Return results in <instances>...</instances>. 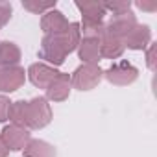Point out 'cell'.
Returning <instances> with one entry per match:
<instances>
[{"instance_id":"cell-1","label":"cell","mask_w":157,"mask_h":157,"mask_svg":"<svg viewBox=\"0 0 157 157\" xmlns=\"http://www.w3.org/2000/svg\"><path fill=\"white\" fill-rule=\"evenodd\" d=\"M80 41H82L80 24L78 22H68V26L63 32L43 37L41 48H39V59L46 61V65H50L54 68L61 67L65 63L67 56L72 54L74 50H78Z\"/></svg>"},{"instance_id":"cell-2","label":"cell","mask_w":157,"mask_h":157,"mask_svg":"<svg viewBox=\"0 0 157 157\" xmlns=\"http://www.w3.org/2000/svg\"><path fill=\"white\" fill-rule=\"evenodd\" d=\"M102 80H104V68L100 65L82 63L70 74L72 89H78V91H93L100 85Z\"/></svg>"},{"instance_id":"cell-3","label":"cell","mask_w":157,"mask_h":157,"mask_svg":"<svg viewBox=\"0 0 157 157\" xmlns=\"http://www.w3.org/2000/svg\"><path fill=\"white\" fill-rule=\"evenodd\" d=\"M139 68L129 61H117L107 70H104V80H107L111 85L117 87H128L137 82Z\"/></svg>"},{"instance_id":"cell-4","label":"cell","mask_w":157,"mask_h":157,"mask_svg":"<svg viewBox=\"0 0 157 157\" xmlns=\"http://www.w3.org/2000/svg\"><path fill=\"white\" fill-rule=\"evenodd\" d=\"M52 122V107L46 98L35 96L28 102V129H43Z\"/></svg>"},{"instance_id":"cell-5","label":"cell","mask_w":157,"mask_h":157,"mask_svg":"<svg viewBox=\"0 0 157 157\" xmlns=\"http://www.w3.org/2000/svg\"><path fill=\"white\" fill-rule=\"evenodd\" d=\"M137 17L133 11H128V13H122V15H111V19L105 22L104 26V32L102 33H107L111 37H117V39H122L137 26Z\"/></svg>"},{"instance_id":"cell-6","label":"cell","mask_w":157,"mask_h":157,"mask_svg":"<svg viewBox=\"0 0 157 157\" xmlns=\"http://www.w3.org/2000/svg\"><path fill=\"white\" fill-rule=\"evenodd\" d=\"M0 139L4 140V144L8 146L10 151H22L26 148V144L30 142L32 135L30 129L17 126V124H8L2 128V133H0Z\"/></svg>"},{"instance_id":"cell-7","label":"cell","mask_w":157,"mask_h":157,"mask_svg":"<svg viewBox=\"0 0 157 157\" xmlns=\"http://www.w3.org/2000/svg\"><path fill=\"white\" fill-rule=\"evenodd\" d=\"M26 82V70L21 65L0 68V93H15Z\"/></svg>"},{"instance_id":"cell-8","label":"cell","mask_w":157,"mask_h":157,"mask_svg":"<svg viewBox=\"0 0 157 157\" xmlns=\"http://www.w3.org/2000/svg\"><path fill=\"white\" fill-rule=\"evenodd\" d=\"M57 74H59L57 68H54V67H50V65H46V63H43V61L32 63V65L28 67V70H26V76L30 78L32 85L37 87V89H46V87L50 85V82L54 80Z\"/></svg>"},{"instance_id":"cell-9","label":"cell","mask_w":157,"mask_h":157,"mask_svg":"<svg viewBox=\"0 0 157 157\" xmlns=\"http://www.w3.org/2000/svg\"><path fill=\"white\" fill-rule=\"evenodd\" d=\"M72 91V83H70V74L67 72H59L54 80L50 82V85L44 89L46 93V100L48 102H65L70 96Z\"/></svg>"},{"instance_id":"cell-10","label":"cell","mask_w":157,"mask_h":157,"mask_svg":"<svg viewBox=\"0 0 157 157\" xmlns=\"http://www.w3.org/2000/svg\"><path fill=\"white\" fill-rule=\"evenodd\" d=\"M78 57L82 59V63L98 65L102 59L100 39L98 37H82L80 44H78Z\"/></svg>"},{"instance_id":"cell-11","label":"cell","mask_w":157,"mask_h":157,"mask_svg":"<svg viewBox=\"0 0 157 157\" xmlns=\"http://www.w3.org/2000/svg\"><path fill=\"white\" fill-rule=\"evenodd\" d=\"M150 43H151V30L148 24H137L124 37V48L129 50H146Z\"/></svg>"},{"instance_id":"cell-12","label":"cell","mask_w":157,"mask_h":157,"mask_svg":"<svg viewBox=\"0 0 157 157\" xmlns=\"http://www.w3.org/2000/svg\"><path fill=\"white\" fill-rule=\"evenodd\" d=\"M74 6L82 13V21L102 22L107 15V11L104 8V2H96V0H83V2H76Z\"/></svg>"},{"instance_id":"cell-13","label":"cell","mask_w":157,"mask_h":157,"mask_svg":"<svg viewBox=\"0 0 157 157\" xmlns=\"http://www.w3.org/2000/svg\"><path fill=\"white\" fill-rule=\"evenodd\" d=\"M68 26L67 17L59 11V10H50L41 17V30L44 32V35H52V33H59Z\"/></svg>"},{"instance_id":"cell-14","label":"cell","mask_w":157,"mask_h":157,"mask_svg":"<svg viewBox=\"0 0 157 157\" xmlns=\"http://www.w3.org/2000/svg\"><path fill=\"white\" fill-rule=\"evenodd\" d=\"M100 52H102V57L105 59H117L124 54V41L122 39H117V37H111L107 33H102L100 37Z\"/></svg>"},{"instance_id":"cell-15","label":"cell","mask_w":157,"mask_h":157,"mask_svg":"<svg viewBox=\"0 0 157 157\" xmlns=\"http://www.w3.org/2000/svg\"><path fill=\"white\" fill-rule=\"evenodd\" d=\"M24 157H57L56 148L41 139H30V142L26 144V148L22 150Z\"/></svg>"},{"instance_id":"cell-16","label":"cell","mask_w":157,"mask_h":157,"mask_svg":"<svg viewBox=\"0 0 157 157\" xmlns=\"http://www.w3.org/2000/svg\"><path fill=\"white\" fill-rule=\"evenodd\" d=\"M21 57H22V52L13 41H0V68L19 65Z\"/></svg>"},{"instance_id":"cell-17","label":"cell","mask_w":157,"mask_h":157,"mask_svg":"<svg viewBox=\"0 0 157 157\" xmlns=\"http://www.w3.org/2000/svg\"><path fill=\"white\" fill-rule=\"evenodd\" d=\"M10 120H11V124L22 126V128L28 129V102H26V100L11 102V107H10Z\"/></svg>"},{"instance_id":"cell-18","label":"cell","mask_w":157,"mask_h":157,"mask_svg":"<svg viewBox=\"0 0 157 157\" xmlns=\"http://www.w3.org/2000/svg\"><path fill=\"white\" fill-rule=\"evenodd\" d=\"M22 8L33 15H44L50 10H56V0L54 2H39V0H22Z\"/></svg>"},{"instance_id":"cell-19","label":"cell","mask_w":157,"mask_h":157,"mask_svg":"<svg viewBox=\"0 0 157 157\" xmlns=\"http://www.w3.org/2000/svg\"><path fill=\"white\" fill-rule=\"evenodd\" d=\"M104 8H105L107 13L122 15V13L131 11V2L129 0H113V2H104Z\"/></svg>"},{"instance_id":"cell-20","label":"cell","mask_w":157,"mask_h":157,"mask_svg":"<svg viewBox=\"0 0 157 157\" xmlns=\"http://www.w3.org/2000/svg\"><path fill=\"white\" fill-rule=\"evenodd\" d=\"M11 15H13L11 2H2V0H0V28H4L11 21Z\"/></svg>"},{"instance_id":"cell-21","label":"cell","mask_w":157,"mask_h":157,"mask_svg":"<svg viewBox=\"0 0 157 157\" xmlns=\"http://www.w3.org/2000/svg\"><path fill=\"white\" fill-rule=\"evenodd\" d=\"M155 52H157V46H155V43H150V44H148V48H146V67H148L151 72H155V68H157Z\"/></svg>"},{"instance_id":"cell-22","label":"cell","mask_w":157,"mask_h":157,"mask_svg":"<svg viewBox=\"0 0 157 157\" xmlns=\"http://www.w3.org/2000/svg\"><path fill=\"white\" fill-rule=\"evenodd\" d=\"M10 107H11L10 98L6 94H0V122L10 120Z\"/></svg>"},{"instance_id":"cell-23","label":"cell","mask_w":157,"mask_h":157,"mask_svg":"<svg viewBox=\"0 0 157 157\" xmlns=\"http://www.w3.org/2000/svg\"><path fill=\"white\" fill-rule=\"evenodd\" d=\"M135 6L139 8V10H142V11H148V13H153V11H157V2L155 0H142V2H135Z\"/></svg>"},{"instance_id":"cell-24","label":"cell","mask_w":157,"mask_h":157,"mask_svg":"<svg viewBox=\"0 0 157 157\" xmlns=\"http://www.w3.org/2000/svg\"><path fill=\"white\" fill-rule=\"evenodd\" d=\"M10 155V150H8V146L4 144V140L0 139V157H8Z\"/></svg>"}]
</instances>
